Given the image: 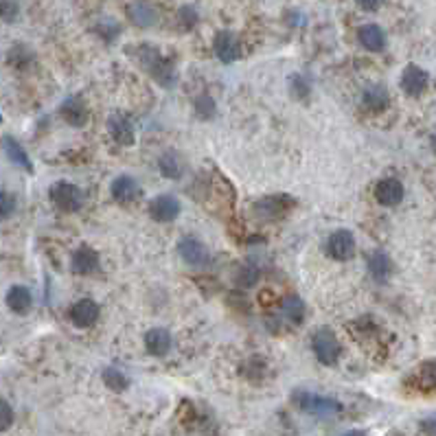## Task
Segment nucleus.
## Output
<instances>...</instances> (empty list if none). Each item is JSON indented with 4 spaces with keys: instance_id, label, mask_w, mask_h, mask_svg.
Here are the masks:
<instances>
[{
    "instance_id": "nucleus-21",
    "label": "nucleus",
    "mask_w": 436,
    "mask_h": 436,
    "mask_svg": "<svg viewBox=\"0 0 436 436\" xmlns=\"http://www.w3.org/2000/svg\"><path fill=\"white\" fill-rule=\"evenodd\" d=\"M364 105L369 107V110H373V112H377V110H384V107L388 105V101H390V97H388V90L384 88V86H369L366 90H364Z\"/></svg>"
},
{
    "instance_id": "nucleus-28",
    "label": "nucleus",
    "mask_w": 436,
    "mask_h": 436,
    "mask_svg": "<svg viewBox=\"0 0 436 436\" xmlns=\"http://www.w3.org/2000/svg\"><path fill=\"white\" fill-rule=\"evenodd\" d=\"M195 112L202 119H211L215 114V101L209 95H202L195 99Z\"/></svg>"
},
{
    "instance_id": "nucleus-25",
    "label": "nucleus",
    "mask_w": 436,
    "mask_h": 436,
    "mask_svg": "<svg viewBox=\"0 0 436 436\" xmlns=\"http://www.w3.org/2000/svg\"><path fill=\"white\" fill-rule=\"evenodd\" d=\"M103 381H105V386L110 388V390H114V392H123L127 388V377L119 369H114V366L103 371Z\"/></svg>"
},
{
    "instance_id": "nucleus-31",
    "label": "nucleus",
    "mask_w": 436,
    "mask_h": 436,
    "mask_svg": "<svg viewBox=\"0 0 436 436\" xmlns=\"http://www.w3.org/2000/svg\"><path fill=\"white\" fill-rule=\"evenodd\" d=\"M18 13H20V7L15 3H0V18H3L5 22H13Z\"/></svg>"
},
{
    "instance_id": "nucleus-6",
    "label": "nucleus",
    "mask_w": 436,
    "mask_h": 436,
    "mask_svg": "<svg viewBox=\"0 0 436 436\" xmlns=\"http://www.w3.org/2000/svg\"><path fill=\"white\" fill-rule=\"evenodd\" d=\"M99 305L93 300V298H81L72 305L70 310V320L79 329H88V326H93L97 320H99Z\"/></svg>"
},
{
    "instance_id": "nucleus-2",
    "label": "nucleus",
    "mask_w": 436,
    "mask_h": 436,
    "mask_svg": "<svg viewBox=\"0 0 436 436\" xmlns=\"http://www.w3.org/2000/svg\"><path fill=\"white\" fill-rule=\"evenodd\" d=\"M312 347L316 357L322 362L324 366H333L338 357H340V342L336 338V333L331 329H318L312 338Z\"/></svg>"
},
{
    "instance_id": "nucleus-4",
    "label": "nucleus",
    "mask_w": 436,
    "mask_h": 436,
    "mask_svg": "<svg viewBox=\"0 0 436 436\" xmlns=\"http://www.w3.org/2000/svg\"><path fill=\"white\" fill-rule=\"evenodd\" d=\"M326 252L336 261H349L355 254V239L349 230H336L329 242H326Z\"/></svg>"
},
{
    "instance_id": "nucleus-9",
    "label": "nucleus",
    "mask_w": 436,
    "mask_h": 436,
    "mask_svg": "<svg viewBox=\"0 0 436 436\" xmlns=\"http://www.w3.org/2000/svg\"><path fill=\"white\" fill-rule=\"evenodd\" d=\"M402 88H404L406 95L419 97L423 90L428 88V72L423 68H419L416 64L406 66L404 75H402Z\"/></svg>"
},
{
    "instance_id": "nucleus-3",
    "label": "nucleus",
    "mask_w": 436,
    "mask_h": 436,
    "mask_svg": "<svg viewBox=\"0 0 436 436\" xmlns=\"http://www.w3.org/2000/svg\"><path fill=\"white\" fill-rule=\"evenodd\" d=\"M51 202L64 213H75L81 209V191L70 183H58L51 187Z\"/></svg>"
},
{
    "instance_id": "nucleus-34",
    "label": "nucleus",
    "mask_w": 436,
    "mask_h": 436,
    "mask_svg": "<svg viewBox=\"0 0 436 436\" xmlns=\"http://www.w3.org/2000/svg\"><path fill=\"white\" fill-rule=\"evenodd\" d=\"M342 436H366V432H364V430H351V432L342 434Z\"/></svg>"
},
{
    "instance_id": "nucleus-19",
    "label": "nucleus",
    "mask_w": 436,
    "mask_h": 436,
    "mask_svg": "<svg viewBox=\"0 0 436 436\" xmlns=\"http://www.w3.org/2000/svg\"><path fill=\"white\" fill-rule=\"evenodd\" d=\"M3 150H5L7 158L13 162V165L22 167L25 171H33V167H31V160H29L27 152L22 150V145L18 143L13 136H3Z\"/></svg>"
},
{
    "instance_id": "nucleus-5",
    "label": "nucleus",
    "mask_w": 436,
    "mask_h": 436,
    "mask_svg": "<svg viewBox=\"0 0 436 436\" xmlns=\"http://www.w3.org/2000/svg\"><path fill=\"white\" fill-rule=\"evenodd\" d=\"M178 252H180V257H183L189 265L193 267H204L209 265L211 261V254L206 250V246L195 239V237H185V239H180L178 244Z\"/></svg>"
},
{
    "instance_id": "nucleus-35",
    "label": "nucleus",
    "mask_w": 436,
    "mask_h": 436,
    "mask_svg": "<svg viewBox=\"0 0 436 436\" xmlns=\"http://www.w3.org/2000/svg\"><path fill=\"white\" fill-rule=\"evenodd\" d=\"M362 7H364V9H369V11H375L379 5H377V3H362Z\"/></svg>"
},
{
    "instance_id": "nucleus-22",
    "label": "nucleus",
    "mask_w": 436,
    "mask_h": 436,
    "mask_svg": "<svg viewBox=\"0 0 436 436\" xmlns=\"http://www.w3.org/2000/svg\"><path fill=\"white\" fill-rule=\"evenodd\" d=\"M390 270H392V263L386 257V252L377 250L369 257V272H371V277L375 281H386V277L390 275Z\"/></svg>"
},
{
    "instance_id": "nucleus-7",
    "label": "nucleus",
    "mask_w": 436,
    "mask_h": 436,
    "mask_svg": "<svg viewBox=\"0 0 436 436\" xmlns=\"http://www.w3.org/2000/svg\"><path fill=\"white\" fill-rule=\"evenodd\" d=\"M375 199L381 206H397L404 199V185L395 178L379 180L375 187Z\"/></svg>"
},
{
    "instance_id": "nucleus-37",
    "label": "nucleus",
    "mask_w": 436,
    "mask_h": 436,
    "mask_svg": "<svg viewBox=\"0 0 436 436\" xmlns=\"http://www.w3.org/2000/svg\"><path fill=\"white\" fill-rule=\"evenodd\" d=\"M0 121H3V114H0Z\"/></svg>"
},
{
    "instance_id": "nucleus-17",
    "label": "nucleus",
    "mask_w": 436,
    "mask_h": 436,
    "mask_svg": "<svg viewBox=\"0 0 436 436\" xmlns=\"http://www.w3.org/2000/svg\"><path fill=\"white\" fill-rule=\"evenodd\" d=\"M60 114L64 117V121L68 125H77L81 127L88 119V110H86V103L79 99V97H68L62 107H60Z\"/></svg>"
},
{
    "instance_id": "nucleus-8",
    "label": "nucleus",
    "mask_w": 436,
    "mask_h": 436,
    "mask_svg": "<svg viewBox=\"0 0 436 436\" xmlns=\"http://www.w3.org/2000/svg\"><path fill=\"white\" fill-rule=\"evenodd\" d=\"M150 215L156 222L165 224V222H173L180 215V202L173 195H158L152 199L150 204Z\"/></svg>"
},
{
    "instance_id": "nucleus-1",
    "label": "nucleus",
    "mask_w": 436,
    "mask_h": 436,
    "mask_svg": "<svg viewBox=\"0 0 436 436\" xmlns=\"http://www.w3.org/2000/svg\"><path fill=\"white\" fill-rule=\"evenodd\" d=\"M292 399L300 410L316 414V416H331V414H338L342 410V406L336 402V399L320 397V395H314L310 390H296Z\"/></svg>"
},
{
    "instance_id": "nucleus-15",
    "label": "nucleus",
    "mask_w": 436,
    "mask_h": 436,
    "mask_svg": "<svg viewBox=\"0 0 436 436\" xmlns=\"http://www.w3.org/2000/svg\"><path fill=\"white\" fill-rule=\"evenodd\" d=\"M107 127H110V134L117 143L121 145H132L134 143V125L130 123V119L123 114H112L107 119Z\"/></svg>"
},
{
    "instance_id": "nucleus-33",
    "label": "nucleus",
    "mask_w": 436,
    "mask_h": 436,
    "mask_svg": "<svg viewBox=\"0 0 436 436\" xmlns=\"http://www.w3.org/2000/svg\"><path fill=\"white\" fill-rule=\"evenodd\" d=\"M421 430L425 436H436V414L428 416V419L421 421Z\"/></svg>"
},
{
    "instance_id": "nucleus-27",
    "label": "nucleus",
    "mask_w": 436,
    "mask_h": 436,
    "mask_svg": "<svg viewBox=\"0 0 436 436\" xmlns=\"http://www.w3.org/2000/svg\"><path fill=\"white\" fill-rule=\"evenodd\" d=\"M259 281V267L254 263H244L237 270V285L242 287H252L254 283Z\"/></svg>"
},
{
    "instance_id": "nucleus-18",
    "label": "nucleus",
    "mask_w": 436,
    "mask_h": 436,
    "mask_svg": "<svg viewBox=\"0 0 436 436\" xmlns=\"http://www.w3.org/2000/svg\"><path fill=\"white\" fill-rule=\"evenodd\" d=\"M31 305H33V296L27 287L22 285H13L9 292H7V307L11 312L15 314H27L31 310Z\"/></svg>"
},
{
    "instance_id": "nucleus-24",
    "label": "nucleus",
    "mask_w": 436,
    "mask_h": 436,
    "mask_svg": "<svg viewBox=\"0 0 436 436\" xmlns=\"http://www.w3.org/2000/svg\"><path fill=\"white\" fill-rule=\"evenodd\" d=\"M281 310L289 322H300L305 318V305L298 296H285L281 303Z\"/></svg>"
},
{
    "instance_id": "nucleus-36",
    "label": "nucleus",
    "mask_w": 436,
    "mask_h": 436,
    "mask_svg": "<svg viewBox=\"0 0 436 436\" xmlns=\"http://www.w3.org/2000/svg\"><path fill=\"white\" fill-rule=\"evenodd\" d=\"M432 147H434V152H436V136L432 138Z\"/></svg>"
},
{
    "instance_id": "nucleus-32",
    "label": "nucleus",
    "mask_w": 436,
    "mask_h": 436,
    "mask_svg": "<svg viewBox=\"0 0 436 436\" xmlns=\"http://www.w3.org/2000/svg\"><path fill=\"white\" fill-rule=\"evenodd\" d=\"M180 22L185 25V29H191L197 22V13L193 7H183L180 9Z\"/></svg>"
},
{
    "instance_id": "nucleus-10",
    "label": "nucleus",
    "mask_w": 436,
    "mask_h": 436,
    "mask_svg": "<svg viewBox=\"0 0 436 436\" xmlns=\"http://www.w3.org/2000/svg\"><path fill=\"white\" fill-rule=\"evenodd\" d=\"M215 55L224 64H230L232 60H237L239 44H237V38H234L230 31H220L215 35Z\"/></svg>"
},
{
    "instance_id": "nucleus-30",
    "label": "nucleus",
    "mask_w": 436,
    "mask_h": 436,
    "mask_svg": "<svg viewBox=\"0 0 436 436\" xmlns=\"http://www.w3.org/2000/svg\"><path fill=\"white\" fill-rule=\"evenodd\" d=\"M15 211V202L13 197L5 191H0V220H7V217H11Z\"/></svg>"
},
{
    "instance_id": "nucleus-13",
    "label": "nucleus",
    "mask_w": 436,
    "mask_h": 436,
    "mask_svg": "<svg viewBox=\"0 0 436 436\" xmlns=\"http://www.w3.org/2000/svg\"><path fill=\"white\" fill-rule=\"evenodd\" d=\"M357 40L366 51L377 53V51H384V46H386V33L377 25H364L357 31Z\"/></svg>"
},
{
    "instance_id": "nucleus-20",
    "label": "nucleus",
    "mask_w": 436,
    "mask_h": 436,
    "mask_svg": "<svg viewBox=\"0 0 436 436\" xmlns=\"http://www.w3.org/2000/svg\"><path fill=\"white\" fill-rule=\"evenodd\" d=\"M127 15H130V20L136 25V27H152L156 22V11L152 5H145V3H130L127 5Z\"/></svg>"
},
{
    "instance_id": "nucleus-11",
    "label": "nucleus",
    "mask_w": 436,
    "mask_h": 436,
    "mask_svg": "<svg viewBox=\"0 0 436 436\" xmlns=\"http://www.w3.org/2000/svg\"><path fill=\"white\" fill-rule=\"evenodd\" d=\"M287 204H292V199L285 195H270L257 204V215L261 220H277V217L287 213Z\"/></svg>"
},
{
    "instance_id": "nucleus-12",
    "label": "nucleus",
    "mask_w": 436,
    "mask_h": 436,
    "mask_svg": "<svg viewBox=\"0 0 436 436\" xmlns=\"http://www.w3.org/2000/svg\"><path fill=\"white\" fill-rule=\"evenodd\" d=\"M99 270V254L93 248H79L72 254V272L75 275H93Z\"/></svg>"
},
{
    "instance_id": "nucleus-26",
    "label": "nucleus",
    "mask_w": 436,
    "mask_h": 436,
    "mask_svg": "<svg viewBox=\"0 0 436 436\" xmlns=\"http://www.w3.org/2000/svg\"><path fill=\"white\" fill-rule=\"evenodd\" d=\"M416 379H419V386L425 390L436 388V359H430V362H425V364H421Z\"/></svg>"
},
{
    "instance_id": "nucleus-29",
    "label": "nucleus",
    "mask_w": 436,
    "mask_h": 436,
    "mask_svg": "<svg viewBox=\"0 0 436 436\" xmlns=\"http://www.w3.org/2000/svg\"><path fill=\"white\" fill-rule=\"evenodd\" d=\"M11 423H13V410L5 399H0V432L9 430Z\"/></svg>"
},
{
    "instance_id": "nucleus-23",
    "label": "nucleus",
    "mask_w": 436,
    "mask_h": 436,
    "mask_svg": "<svg viewBox=\"0 0 436 436\" xmlns=\"http://www.w3.org/2000/svg\"><path fill=\"white\" fill-rule=\"evenodd\" d=\"M158 169H160L162 176H167V178H180L183 176V162H180L176 152H165L158 160Z\"/></svg>"
},
{
    "instance_id": "nucleus-16",
    "label": "nucleus",
    "mask_w": 436,
    "mask_h": 436,
    "mask_svg": "<svg viewBox=\"0 0 436 436\" xmlns=\"http://www.w3.org/2000/svg\"><path fill=\"white\" fill-rule=\"evenodd\" d=\"M112 197L117 199V202L121 204H130L134 202V199L138 197V185H136V180L130 178V176H119L114 183H112Z\"/></svg>"
},
{
    "instance_id": "nucleus-14",
    "label": "nucleus",
    "mask_w": 436,
    "mask_h": 436,
    "mask_svg": "<svg viewBox=\"0 0 436 436\" xmlns=\"http://www.w3.org/2000/svg\"><path fill=\"white\" fill-rule=\"evenodd\" d=\"M145 347L152 355H167L171 349V333L162 326H156V329H150L145 333Z\"/></svg>"
}]
</instances>
